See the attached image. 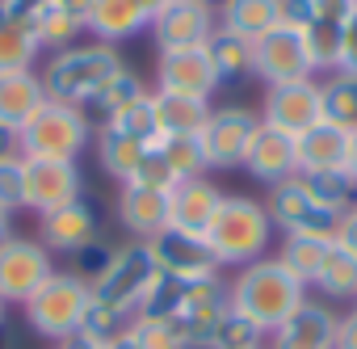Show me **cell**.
I'll return each instance as SVG.
<instances>
[{"instance_id": "1", "label": "cell", "mask_w": 357, "mask_h": 349, "mask_svg": "<svg viewBox=\"0 0 357 349\" xmlns=\"http://www.w3.org/2000/svg\"><path fill=\"white\" fill-rule=\"evenodd\" d=\"M160 282V265L151 257V248L143 240H130L114 253L109 269L101 274V282H93V303L84 315V328L97 336H114L122 328L135 324V311L143 303V295Z\"/></svg>"}, {"instance_id": "2", "label": "cell", "mask_w": 357, "mask_h": 349, "mask_svg": "<svg viewBox=\"0 0 357 349\" xmlns=\"http://www.w3.org/2000/svg\"><path fill=\"white\" fill-rule=\"evenodd\" d=\"M122 51L109 47V43H76L68 51H55L47 55V68L38 72L43 76V89L51 101H63V105H97L101 93L114 84V76L122 72Z\"/></svg>"}, {"instance_id": "3", "label": "cell", "mask_w": 357, "mask_h": 349, "mask_svg": "<svg viewBox=\"0 0 357 349\" xmlns=\"http://www.w3.org/2000/svg\"><path fill=\"white\" fill-rule=\"evenodd\" d=\"M227 290H231V311L248 315L265 336L273 328H282L307 303V286L278 257H261V261L236 269V278L227 282Z\"/></svg>"}, {"instance_id": "4", "label": "cell", "mask_w": 357, "mask_h": 349, "mask_svg": "<svg viewBox=\"0 0 357 349\" xmlns=\"http://www.w3.org/2000/svg\"><path fill=\"white\" fill-rule=\"evenodd\" d=\"M269 240H273V219H269L265 202H257L248 194H223V202L206 228V244H211L219 269H244V265L269 257Z\"/></svg>"}, {"instance_id": "5", "label": "cell", "mask_w": 357, "mask_h": 349, "mask_svg": "<svg viewBox=\"0 0 357 349\" xmlns=\"http://www.w3.org/2000/svg\"><path fill=\"white\" fill-rule=\"evenodd\" d=\"M22 160H76L93 143V122L84 110L63 101H43L22 122Z\"/></svg>"}, {"instance_id": "6", "label": "cell", "mask_w": 357, "mask_h": 349, "mask_svg": "<svg viewBox=\"0 0 357 349\" xmlns=\"http://www.w3.org/2000/svg\"><path fill=\"white\" fill-rule=\"evenodd\" d=\"M89 303H93V286L84 278H76L72 269H55L26 303V324L30 332L47 336V341H63L72 336L76 328H84V315H89Z\"/></svg>"}, {"instance_id": "7", "label": "cell", "mask_w": 357, "mask_h": 349, "mask_svg": "<svg viewBox=\"0 0 357 349\" xmlns=\"http://www.w3.org/2000/svg\"><path fill=\"white\" fill-rule=\"evenodd\" d=\"M252 68L257 76L265 80V89L273 84H294V80H315V59H311V47L303 38L298 26H286L278 22L269 34H261L252 43Z\"/></svg>"}, {"instance_id": "8", "label": "cell", "mask_w": 357, "mask_h": 349, "mask_svg": "<svg viewBox=\"0 0 357 349\" xmlns=\"http://www.w3.org/2000/svg\"><path fill=\"white\" fill-rule=\"evenodd\" d=\"M55 274V257L43 248L38 236H9L0 244V299L30 303V295Z\"/></svg>"}, {"instance_id": "9", "label": "cell", "mask_w": 357, "mask_h": 349, "mask_svg": "<svg viewBox=\"0 0 357 349\" xmlns=\"http://www.w3.org/2000/svg\"><path fill=\"white\" fill-rule=\"evenodd\" d=\"M265 211H269L273 228H282L286 236H336V223H340L336 211H328L324 202L311 198L303 177H290V181L273 186Z\"/></svg>"}, {"instance_id": "10", "label": "cell", "mask_w": 357, "mask_h": 349, "mask_svg": "<svg viewBox=\"0 0 357 349\" xmlns=\"http://www.w3.org/2000/svg\"><path fill=\"white\" fill-rule=\"evenodd\" d=\"M227 311H231V290H227V282L215 274V278H202V282H190V286H185L181 311H176L168 324L185 336L190 349H206Z\"/></svg>"}, {"instance_id": "11", "label": "cell", "mask_w": 357, "mask_h": 349, "mask_svg": "<svg viewBox=\"0 0 357 349\" xmlns=\"http://www.w3.org/2000/svg\"><path fill=\"white\" fill-rule=\"evenodd\" d=\"M215 30H219V9L202 5V0H168V5L151 17V38H155L160 51L206 47Z\"/></svg>"}, {"instance_id": "12", "label": "cell", "mask_w": 357, "mask_h": 349, "mask_svg": "<svg viewBox=\"0 0 357 349\" xmlns=\"http://www.w3.org/2000/svg\"><path fill=\"white\" fill-rule=\"evenodd\" d=\"M155 265L164 278H176V282H202V278H215L219 274V261L206 244V236L198 232H181V228H164L160 236L147 240Z\"/></svg>"}, {"instance_id": "13", "label": "cell", "mask_w": 357, "mask_h": 349, "mask_svg": "<svg viewBox=\"0 0 357 349\" xmlns=\"http://www.w3.org/2000/svg\"><path fill=\"white\" fill-rule=\"evenodd\" d=\"M261 126V114L248 105H219L211 110L206 126H202V147H206V164L211 168H236L252 143Z\"/></svg>"}, {"instance_id": "14", "label": "cell", "mask_w": 357, "mask_h": 349, "mask_svg": "<svg viewBox=\"0 0 357 349\" xmlns=\"http://www.w3.org/2000/svg\"><path fill=\"white\" fill-rule=\"evenodd\" d=\"M84 198V177L76 160H26V211L47 215Z\"/></svg>"}, {"instance_id": "15", "label": "cell", "mask_w": 357, "mask_h": 349, "mask_svg": "<svg viewBox=\"0 0 357 349\" xmlns=\"http://www.w3.org/2000/svg\"><path fill=\"white\" fill-rule=\"evenodd\" d=\"M240 168L252 181L273 190V186L298 177V139L278 131V126H269V122H261L252 143H248V151H244V160H240Z\"/></svg>"}, {"instance_id": "16", "label": "cell", "mask_w": 357, "mask_h": 349, "mask_svg": "<svg viewBox=\"0 0 357 349\" xmlns=\"http://www.w3.org/2000/svg\"><path fill=\"white\" fill-rule=\"evenodd\" d=\"M261 122L286 131V135H303L315 122H324V97H319V80H294V84H273L265 89V105H261Z\"/></svg>"}, {"instance_id": "17", "label": "cell", "mask_w": 357, "mask_h": 349, "mask_svg": "<svg viewBox=\"0 0 357 349\" xmlns=\"http://www.w3.org/2000/svg\"><path fill=\"white\" fill-rule=\"evenodd\" d=\"M97 236H101V223H97V211L89 198H76L59 211L38 215V240L51 257H72L84 244H93Z\"/></svg>"}, {"instance_id": "18", "label": "cell", "mask_w": 357, "mask_h": 349, "mask_svg": "<svg viewBox=\"0 0 357 349\" xmlns=\"http://www.w3.org/2000/svg\"><path fill=\"white\" fill-rule=\"evenodd\" d=\"M336 324L340 315L328 299H307L282 328L269 332L265 349H336Z\"/></svg>"}, {"instance_id": "19", "label": "cell", "mask_w": 357, "mask_h": 349, "mask_svg": "<svg viewBox=\"0 0 357 349\" xmlns=\"http://www.w3.org/2000/svg\"><path fill=\"white\" fill-rule=\"evenodd\" d=\"M155 89L164 93H185V97H206L219 89L215 68L206 59V47H190V51H160L155 59Z\"/></svg>"}, {"instance_id": "20", "label": "cell", "mask_w": 357, "mask_h": 349, "mask_svg": "<svg viewBox=\"0 0 357 349\" xmlns=\"http://www.w3.org/2000/svg\"><path fill=\"white\" fill-rule=\"evenodd\" d=\"M118 223L135 236V240H151L168 228V190L143 186V181H126L118 190Z\"/></svg>"}, {"instance_id": "21", "label": "cell", "mask_w": 357, "mask_h": 349, "mask_svg": "<svg viewBox=\"0 0 357 349\" xmlns=\"http://www.w3.org/2000/svg\"><path fill=\"white\" fill-rule=\"evenodd\" d=\"M223 202V190L206 177H190V181H176L168 190V228H181V232H198L206 236L215 211Z\"/></svg>"}, {"instance_id": "22", "label": "cell", "mask_w": 357, "mask_h": 349, "mask_svg": "<svg viewBox=\"0 0 357 349\" xmlns=\"http://www.w3.org/2000/svg\"><path fill=\"white\" fill-rule=\"evenodd\" d=\"M151 30V17L135 5V0H93V9H89V34L97 43H126L135 34Z\"/></svg>"}, {"instance_id": "23", "label": "cell", "mask_w": 357, "mask_h": 349, "mask_svg": "<svg viewBox=\"0 0 357 349\" xmlns=\"http://www.w3.org/2000/svg\"><path fill=\"white\" fill-rule=\"evenodd\" d=\"M211 110H215V105H211L206 97H185V93L151 89V114H155L160 135H202Z\"/></svg>"}, {"instance_id": "24", "label": "cell", "mask_w": 357, "mask_h": 349, "mask_svg": "<svg viewBox=\"0 0 357 349\" xmlns=\"http://www.w3.org/2000/svg\"><path fill=\"white\" fill-rule=\"evenodd\" d=\"M344 151H349V131H340L336 122H315L311 131L298 135V172L344 168Z\"/></svg>"}, {"instance_id": "25", "label": "cell", "mask_w": 357, "mask_h": 349, "mask_svg": "<svg viewBox=\"0 0 357 349\" xmlns=\"http://www.w3.org/2000/svg\"><path fill=\"white\" fill-rule=\"evenodd\" d=\"M282 22V0H223L219 5V30L257 43Z\"/></svg>"}, {"instance_id": "26", "label": "cell", "mask_w": 357, "mask_h": 349, "mask_svg": "<svg viewBox=\"0 0 357 349\" xmlns=\"http://www.w3.org/2000/svg\"><path fill=\"white\" fill-rule=\"evenodd\" d=\"M147 151H151V143H143V139H135V135L109 126V122H105L101 135H97V160H101V168L109 172L118 186H126V181L135 177Z\"/></svg>"}, {"instance_id": "27", "label": "cell", "mask_w": 357, "mask_h": 349, "mask_svg": "<svg viewBox=\"0 0 357 349\" xmlns=\"http://www.w3.org/2000/svg\"><path fill=\"white\" fill-rule=\"evenodd\" d=\"M47 101V89H43V76L30 68V72H5L0 76V122L5 126H17Z\"/></svg>"}, {"instance_id": "28", "label": "cell", "mask_w": 357, "mask_h": 349, "mask_svg": "<svg viewBox=\"0 0 357 349\" xmlns=\"http://www.w3.org/2000/svg\"><path fill=\"white\" fill-rule=\"evenodd\" d=\"M311 290H319L324 299H357V253L344 248L336 236L324 253V265H319Z\"/></svg>"}, {"instance_id": "29", "label": "cell", "mask_w": 357, "mask_h": 349, "mask_svg": "<svg viewBox=\"0 0 357 349\" xmlns=\"http://www.w3.org/2000/svg\"><path fill=\"white\" fill-rule=\"evenodd\" d=\"M206 59H211L219 84L257 76V68H252V43H248V38H236V34H227V30H215V34H211Z\"/></svg>"}, {"instance_id": "30", "label": "cell", "mask_w": 357, "mask_h": 349, "mask_svg": "<svg viewBox=\"0 0 357 349\" xmlns=\"http://www.w3.org/2000/svg\"><path fill=\"white\" fill-rule=\"evenodd\" d=\"M155 156L168 164L172 181H190V177H206V147L202 135H160L155 139Z\"/></svg>"}, {"instance_id": "31", "label": "cell", "mask_w": 357, "mask_h": 349, "mask_svg": "<svg viewBox=\"0 0 357 349\" xmlns=\"http://www.w3.org/2000/svg\"><path fill=\"white\" fill-rule=\"evenodd\" d=\"M328 244H332V236H286L282 248H278V261L311 290V286H315V274H319V265H324Z\"/></svg>"}, {"instance_id": "32", "label": "cell", "mask_w": 357, "mask_h": 349, "mask_svg": "<svg viewBox=\"0 0 357 349\" xmlns=\"http://www.w3.org/2000/svg\"><path fill=\"white\" fill-rule=\"evenodd\" d=\"M38 55H43V47L34 38V26L0 17V76L5 72H30Z\"/></svg>"}, {"instance_id": "33", "label": "cell", "mask_w": 357, "mask_h": 349, "mask_svg": "<svg viewBox=\"0 0 357 349\" xmlns=\"http://www.w3.org/2000/svg\"><path fill=\"white\" fill-rule=\"evenodd\" d=\"M319 97H324V122L357 131V76L328 72V80H319Z\"/></svg>"}, {"instance_id": "34", "label": "cell", "mask_w": 357, "mask_h": 349, "mask_svg": "<svg viewBox=\"0 0 357 349\" xmlns=\"http://www.w3.org/2000/svg\"><path fill=\"white\" fill-rule=\"evenodd\" d=\"M80 34H89L84 17H72V13H63V9L55 5V0H51V9H47L38 22H34V38H38V47H43L47 55L76 47V43H80Z\"/></svg>"}, {"instance_id": "35", "label": "cell", "mask_w": 357, "mask_h": 349, "mask_svg": "<svg viewBox=\"0 0 357 349\" xmlns=\"http://www.w3.org/2000/svg\"><path fill=\"white\" fill-rule=\"evenodd\" d=\"M303 177V186L311 190V198L315 202H324L328 211H336V215H344L353 202H357V186H353V177L344 168H328V172H298Z\"/></svg>"}, {"instance_id": "36", "label": "cell", "mask_w": 357, "mask_h": 349, "mask_svg": "<svg viewBox=\"0 0 357 349\" xmlns=\"http://www.w3.org/2000/svg\"><path fill=\"white\" fill-rule=\"evenodd\" d=\"M185 286L190 282H176V278H164L143 295L139 311H135V324H168L176 311H181V299H185Z\"/></svg>"}, {"instance_id": "37", "label": "cell", "mask_w": 357, "mask_h": 349, "mask_svg": "<svg viewBox=\"0 0 357 349\" xmlns=\"http://www.w3.org/2000/svg\"><path fill=\"white\" fill-rule=\"evenodd\" d=\"M265 332L248 320V315H240V311H227L223 315V324L215 328V336H211V345L206 349H265Z\"/></svg>"}, {"instance_id": "38", "label": "cell", "mask_w": 357, "mask_h": 349, "mask_svg": "<svg viewBox=\"0 0 357 349\" xmlns=\"http://www.w3.org/2000/svg\"><path fill=\"white\" fill-rule=\"evenodd\" d=\"M151 89L143 84V76L139 72H130V68H122L118 76H114V84L101 93V101L93 105V110H101V118H114V114H122L126 105H135V101H143Z\"/></svg>"}, {"instance_id": "39", "label": "cell", "mask_w": 357, "mask_h": 349, "mask_svg": "<svg viewBox=\"0 0 357 349\" xmlns=\"http://www.w3.org/2000/svg\"><path fill=\"white\" fill-rule=\"evenodd\" d=\"M105 122L118 126V131H126V135H135V139H143V143H151V147H155V139H160V126H155V114H151V93H147L143 101L126 105L122 114L105 118Z\"/></svg>"}, {"instance_id": "40", "label": "cell", "mask_w": 357, "mask_h": 349, "mask_svg": "<svg viewBox=\"0 0 357 349\" xmlns=\"http://www.w3.org/2000/svg\"><path fill=\"white\" fill-rule=\"evenodd\" d=\"M0 211L5 215L26 211V160L22 156L0 160Z\"/></svg>"}, {"instance_id": "41", "label": "cell", "mask_w": 357, "mask_h": 349, "mask_svg": "<svg viewBox=\"0 0 357 349\" xmlns=\"http://www.w3.org/2000/svg\"><path fill=\"white\" fill-rule=\"evenodd\" d=\"M114 253H118V248H114L105 236H97V240H93V244H84L80 253H72V274H76V278H84V282L93 286V282H101V274L109 269Z\"/></svg>"}, {"instance_id": "42", "label": "cell", "mask_w": 357, "mask_h": 349, "mask_svg": "<svg viewBox=\"0 0 357 349\" xmlns=\"http://www.w3.org/2000/svg\"><path fill=\"white\" fill-rule=\"evenodd\" d=\"M135 332H139L143 349H190L185 336L176 332L172 324H135Z\"/></svg>"}, {"instance_id": "43", "label": "cell", "mask_w": 357, "mask_h": 349, "mask_svg": "<svg viewBox=\"0 0 357 349\" xmlns=\"http://www.w3.org/2000/svg\"><path fill=\"white\" fill-rule=\"evenodd\" d=\"M47 9H51V0H0V17L22 22V26H34Z\"/></svg>"}, {"instance_id": "44", "label": "cell", "mask_w": 357, "mask_h": 349, "mask_svg": "<svg viewBox=\"0 0 357 349\" xmlns=\"http://www.w3.org/2000/svg\"><path fill=\"white\" fill-rule=\"evenodd\" d=\"M336 72L344 76H357V9L344 26V38H340V59H336Z\"/></svg>"}, {"instance_id": "45", "label": "cell", "mask_w": 357, "mask_h": 349, "mask_svg": "<svg viewBox=\"0 0 357 349\" xmlns=\"http://www.w3.org/2000/svg\"><path fill=\"white\" fill-rule=\"evenodd\" d=\"M105 341H109V336H97V332H89V328H76V332L63 336L55 349H105Z\"/></svg>"}, {"instance_id": "46", "label": "cell", "mask_w": 357, "mask_h": 349, "mask_svg": "<svg viewBox=\"0 0 357 349\" xmlns=\"http://www.w3.org/2000/svg\"><path fill=\"white\" fill-rule=\"evenodd\" d=\"M336 240H340L344 248H353V253H357V202L340 215V223H336Z\"/></svg>"}, {"instance_id": "47", "label": "cell", "mask_w": 357, "mask_h": 349, "mask_svg": "<svg viewBox=\"0 0 357 349\" xmlns=\"http://www.w3.org/2000/svg\"><path fill=\"white\" fill-rule=\"evenodd\" d=\"M336 349H357V307L340 315V324H336Z\"/></svg>"}, {"instance_id": "48", "label": "cell", "mask_w": 357, "mask_h": 349, "mask_svg": "<svg viewBox=\"0 0 357 349\" xmlns=\"http://www.w3.org/2000/svg\"><path fill=\"white\" fill-rule=\"evenodd\" d=\"M13 156H22V135H17V126L0 122V160H13Z\"/></svg>"}, {"instance_id": "49", "label": "cell", "mask_w": 357, "mask_h": 349, "mask_svg": "<svg viewBox=\"0 0 357 349\" xmlns=\"http://www.w3.org/2000/svg\"><path fill=\"white\" fill-rule=\"evenodd\" d=\"M105 349H143V341H139V332H135V324H130V328L114 332V336L105 341Z\"/></svg>"}, {"instance_id": "50", "label": "cell", "mask_w": 357, "mask_h": 349, "mask_svg": "<svg viewBox=\"0 0 357 349\" xmlns=\"http://www.w3.org/2000/svg\"><path fill=\"white\" fill-rule=\"evenodd\" d=\"M55 5H59L63 13H72V17H84V26H89V9H93V0H55Z\"/></svg>"}, {"instance_id": "51", "label": "cell", "mask_w": 357, "mask_h": 349, "mask_svg": "<svg viewBox=\"0 0 357 349\" xmlns=\"http://www.w3.org/2000/svg\"><path fill=\"white\" fill-rule=\"evenodd\" d=\"M344 172L353 177V186H357V131H349V151H344Z\"/></svg>"}, {"instance_id": "52", "label": "cell", "mask_w": 357, "mask_h": 349, "mask_svg": "<svg viewBox=\"0 0 357 349\" xmlns=\"http://www.w3.org/2000/svg\"><path fill=\"white\" fill-rule=\"evenodd\" d=\"M135 5H139V9H143L147 17H155V13H160V9L168 5V0H135Z\"/></svg>"}, {"instance_id": "53", "label": "cell", "mask_w": 357, "mask_h": 349, "mask_svg": "<svg viewBox=\"0 0 357 349\" xmlns=\"http://www.w3.org/2000/svg\"><path fill=\"white\" fill-rule=\"evenodd\" d=\"M13 236V215H5V211H0V244H5Z\"/></svg>"}, {"instance_id": "54", "label": "cell", "mask_w": 357, "mask_h": 349, "mask_svg": "<svg viewBox=\"0 0 357 349\" xmlns=\"http://www.w3.org/2000/svg\"><path fill=\"white\" fill-rule=\"evenodd\" d=\"M5 307H9V303H5V299H0V332H5V324H9V320H5Z\"/></svg>"}, {"instance_id": "55", "label": "cell", "mask_w": 357, "mask_h": 349, "mask_svg": "<svg viewBox=\"0 0 357 349\" xmlns=\"http://www.w3.org/2000/svg\"><path fill=\"white\" fill-rule=\"evenodd\" d=\"M202 5H215V9H219V5H223V0H202Z\"/></svg>"}]
</instances>
